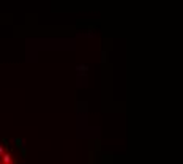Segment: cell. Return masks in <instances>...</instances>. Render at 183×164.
<instances>
[{
    "label": "cell",
    "instance_id": "1",
    "mask_svg": "<svg viewBox=\"0 0 183 164\" xmlns=\"http://www.w3.org/2000/svg\"><path fill=\"white\" fill-rule=\"evenodd\" d=\"M2 163H3V164H13V158H11V155L3 153V155H2Z\"/></svg>",
    "mask_w": 183,
    "mask_h": 164
},
{
    "label": "cell",
    "instance_id": "2",
    "mask_svg": "<svg viewBox=\"0 0 183 164\" xmlns=\"http://www.w3.org/2000/svg\"><path fill=\"white\" fill-rule=\"evenodd\" d=\"M3 153H5V148H3V147H2V145H0V156H2V155H3Z\"/></svg>",
    "mask_w": 183,
    "mask_h": 164
},
{
    "label": "cell",
    "instance_id": "3",
    "mask_svg": "<svg viewBox=\"0 0 183 164\" xmlns=\"http://www.w3.org/2000/svg\"><path fill=\"white\" fill-rule=\"evenodd\" d=\"M2 164H3V163H2Z\"/></svg>",
    "mask_w": 183,
    "mask_h": 164
}]
</instances>
